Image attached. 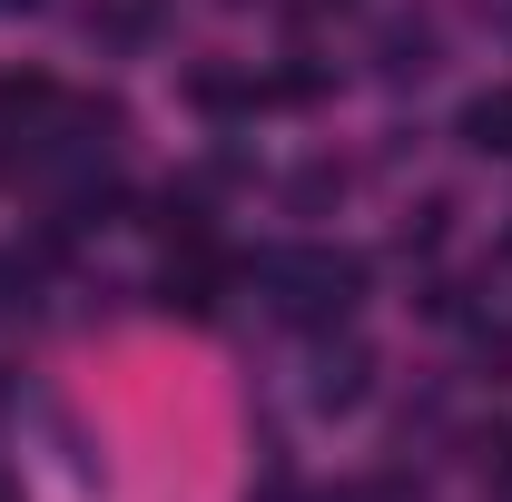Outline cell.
Returning <instances> with one entry per match:
<instances>
[{"label": "cell", "mask_w": 512, "mask_h": 502, "mask_svg": "<svg viewBox=\"0 0 512 502\" xmlns=\"http://www.w3.org/2000/svg\"><path fill=\"white\" fill-rule=\"evenodd\" d=\"M473 138H483V148H512V89H503V99H483V109H473Z\"/></svg>", "instance_id": "cell-1"}]
</instances>
